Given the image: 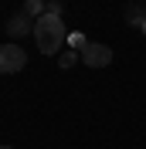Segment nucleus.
I'll list each match as a JSON object with an SVG mask.
<instances>
[{
  "mask_svg": "<svg viewBox=\"0 0 146 149\" xmlns=\"http://www.w3.org/2000/svg\"><path fill=\"white\" fill-rule=\"evenodd\" d=\"M27 27H31V17H27V14H24V10H20L17 17H10V20H7V34H10V37L24 34V31H27Z\"/></svg>",
  "mask_w": 146,
  "mask_h": 149,
  "instance_id": "nucleus-4",
  "label": "nucleus"
},
{
  "mask_svg": "<svg viewBox=\"0 0 146 149\" xmlns=\"http://www.w3.org/2000/svg\"><path fill=\"white\" fill-rule=\"evenodd\" d=\"M143 34H146V20H143Z\"/></svg>",
  "mask_w": 146,
  "mask_h": 149,
  "instance_id": "nucleus-11",
  "label": "nucleus"
},
{
  "mask_svg": "<svg viewBox=\"0 0 146 149\" xmlns=\"http://www.w3.org/2000/svg\"><path fill=\"white\" fill-rule=\"evenodd\" d=\"M34 37H37V51H41V54H58L61 44L68 41V31H65V24H61L58 14H44V17H37V24H34Z\"/></svg>",
  "mask_w": 146,
  "mask_h": 149,
  "instance_id": "nucleus-1",
  "label": "nucleus"
},
{
  "mask_svg": "<svg viewBox=\"0 0 146 149\" xmlns=\"http://www.w3.org/2000/svg\"><path fill=\"white\" fill-rule=\"evenodd\" d=\"M75 61H78V51H65V54L58 58V65H61V68H75Z\"/></svg>",
  "mask_w": 146,
  "mask_h": 149,
  "instance_id": "nucleus-8",
  "label": "nucleus"
},
{
  "mask_svg": "<svg viewBox=\"0 0 146 149\" xmlns=\"http://www.w3.org/2000/svg\"><path fill=\"white\" fill-rule=\"evenodd\" d=\"M44 10H48V14H58V17H61V3H58V0H51V3H44Z\"/></svg>",
  "mask_w": 146,
  "mask_h": 149,
  "instance_id": "nucleus-9",
  "label": "nucleus"
},
{
  "mask_svg": "<svg viewBox=\"0 0 146 149\" xmlns=\"http://www.w3.org/2000/svg\"><path fill=\"white\" fill-rule=\"evenodd\" d=\"M24 14L27 17H44V0H27L24 3Z\"/></svg>",
  "mask_w": 146,
  "mask_h": 149,
  "instance_id": "nucleus-6",
  "label": "nucleus"
},
{
  "mask_svg": "<svg viewBox=\"0 0 146 149\" xmlns=\"http://www.w3.org/2000/svg\"><path fill=\"white\" fill-rule=\"evenodd\" d=\"M27 65V58L17 44H0V74H14Z\"/></svg>",
  "mask_w": 146,
  "mask_h": 149,
  "instance_id": "nucleus-3",
  "label": "nucleus"
},
{
  "mask_svg": "<svg viewBox=\"0 0 146 149\" xmlns=\"http://www.w3.org/2000/svg\"><path fill=\"white\" fill-rule=\"evenodd\" d=\"M65 44L72 47V51H82V47L88 44V41H85V34H82V31H72V34H68V41H65Z\"/></svg>",
  "mask_w": 146,
  "mask_h": 149,
  "instance_id": "nucleus-7",
  "label": "nucleus"
},
{
  "mask_svg": "<svg viewBox=\"0 0 146 149\" xmlns=\"http://www.w3.org/2000/svg\"><path fill=\"white\" fill-rule=\"evenodd\" d=\"M0 149H14V146H0Z\"/></svg>",
  "mask_w": 146,
  "mask_h": 149,
  "instance_id": "nucleus-10",
  "label": "nucleus"
},
{
  "mask_svg": "<svg viewBox=\"0 0 146 149\" xmlns=\"http://www.w3.org/2000/svg\"><path fill=\"white\" fill-rule=\"evenodd\" d=\"M122 17H126V24H139V27H143L146 10L139 7V3H126V14H122Z\"/></svg>",
  "mask_w": 146,
  "mask_h": 149,
  "instance_id": "nucleus-5",
  "label": "nucleus"
},
{
  "mask_svg": "<svg viewBox=\"0 0 146 149\" xmlns=\"http://www.w3.org/2000/svg\"><path fill=\"white\" fill-rule=\"evenodd\" d=\"M78 54H82V65H88V68H109L112 65V47L109 44H95V41H88Z\"/></svg>",
  "mask_w": 146,
  "mask_h": 149,
  "instance_id": "nucleus-2",
  "label": "nucleus"
}]
</instances>
